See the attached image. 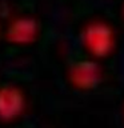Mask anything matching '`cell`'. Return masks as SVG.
I'll return each mask as SVG.
<instances>
[{
  "label": "cell",
  "mask_w": 124,
  "mask_h": 128,
  "mask_svg": "<svg viewBox=\"0 0 124 128\" xmlns=\"http://www.w3.org/2000/svg\"><path fill=\"white\" fill-rule=\"evenodd\" d=\"M68 83L79 91L96 90L104 79V70L96 59L83 58L74 62L67 71Z\"/></svg>",
  "instance_id": "2"
},
{
  "label": "cell",
  "mask_w": 124,
  "mask_h": 128,
  "mask_svg": "<svg viewBox=\"0 0 124 128\" xmlns=\"http://www.w3.org/2000/svg\"><path fill=\"white\" fill-rule=\"evenodd\" d=\"M27 108V96L15 84L0 86V120L11 123L19 119Z\"/></svg>",
  "instance_id": "3"
},
{
  "label": "cell",
  "mask_w": 124,
  "mask_h": 128,
  "mask_svg": "<svg viewBox=\"0 0 124 128\" xmlns=\"http://www.w3.org/2000/svg\"><path fill=\"white\" fill-rule=\"evenodd\" d=\"M40 34L39 20L34 16H18L12 19L7 26L6 39L11 44L27 46L35 43Z\"/></svg>",
  "instance_id": "4"
},
{
  "label": "cell",
  "mask_w": 124,
  "mask_h": 128,
  "mask_svg": "<svg viewBox=\"0 0 124 128\" xmlns=\"http://www.w3.org/2000/svg\"><path fill=\"white\" fill-rule=\"evenodd\" d=\"M122 18L124 19V3H123V6H122Z\"/></svg>",
  "instance_id": "5"
},
{
  "label": "cell",
  "mask_w": 124,
  "mask_h": 128,
  "mask_svg": "<svg viewBox=\"0 0 124 128\" xmlns=\"http://www.w3.org/2000/svg\"><path fill=\"white\" fill-rule=\"evenodd\" d=\"M80 42L92 59H106L111 56L118 46L116 31L104 20L88 22L80 31Z\"/></svg>",
  "instance_id": "1"
},
{
  "label": "cell",
  "mask_w": 124,
  "mask_h": 128,
  "mask_svg": "<svg viewBox=\"0 0 124 128\" xmlns=\"http://www.w3.org/2000/svg\"><path fill=\"white\" fill-rule=\"evenodd\" d=\"M0 36H2V24H0Z\"/></svg>",
  "instance_id": "6"
}]
</instances>
